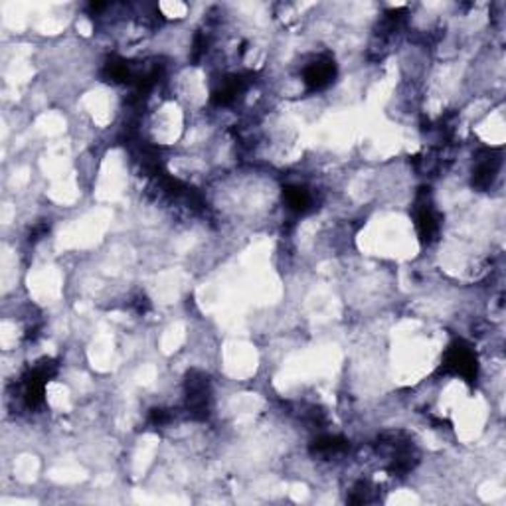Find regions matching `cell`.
<instances>
[{"label": "cell", "mask_w": 506, "mask_h": 506, "mask_svg": "<svg viewBox=\"0 0 506 506\" xmlns=\"http://www.w3.org/2000/svg\"><path fill=\"white\" fill-rule=\"evenodd\" d=\"M335 78V64L330 60H315L310 61L305 69V84L310 89H323Z\"/></svg>", "instance_id": "obj_1"}, {"label": "cell", "mask_w": 506, "mask_h": 506, "mask_svg": "<svg viewBox=\"0 0 506 506\" xmlns=\"http://www.w3.org/2000/svg\"><path fill=\"white\" fill-rule=\"evenodd\" d=\"M285 202L295 212H305L310 206L313 198H310L309 190L300 188V186H289V188H285Z\"/></svg>", "instance_id": "obj_2"}]
</instances>
